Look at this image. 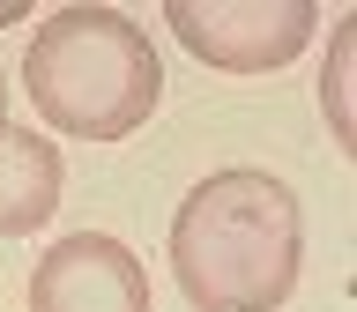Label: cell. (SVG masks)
<instances>
[{
  "label": "cell",
  "mask_w": 357,
  "mask_h": 312,
  "mask_svg": "<svg viewBox=\"0 0 357 312\" xmlns=\"http://www.w3.org/2000/svg\"><path fill=\"white\" fill-rule=\"evenodd\" d=\"M30 312H149V275L112 231H75L30 267Z\"/></svg>",
  "instance_id": "cell-4"
},
{
  "label": "cell",
  "mask_w": 357,
  "mask_h": 312,
  "mask_svg": "<svg viewBox=\"0 0 357 312\" xmlns=\"http://www.w3.org/2000/svg\"><path fill=\"white\" fill-rule=\"evenodd\" d=\"M350 60H357V22L342 15L328 30V75H320V104H328V134H335V149L350 156L357 149V119H350Z\"/></svg>",
  "instance_id": "cell-6"
},
{
  "label": "cell",
  "mask_w": 357,
  "mask_h": 312,
  "mask_svg": "<svg viewBox=\"0 0 357 312\" xmlns=\"http://www.w3.org/2000/svg\"><path fill=\"white\" fill-rule=\"evenodd\" d=\"M67 194V164L38 127H0V238H30L52 223Z\"/></svg>",
  "instance_id": "cell-5"
},
{
  "label": "cell",
  "mask_w": 357,
  "mask_h": 312,
  "mask_svg": "<svg viewBox=\"0 0 357 312\" xmlns=\"http://www.w3.org/2000/svg\"><path fill=\"white\" fill-rule=\"evenodd\" d=\"M0 127H8V82H0Z\"/></svg>",
  "instance_id": "cell-8"
},
{
  "label": "cell",
  "mask_w": 357,
  "mask_h": 312,
  "mask_svg": "<svg viewBox=\"0 0 357 312\" xmlns=\"http://www.w3.org/2000/svg\"><path fill=\"white\" fill-rule=\"evenodd\" d=\"M22 15V0H0V22H15Z\"/></svg>",
  "instance_id": "cell-7"
},
{
  "label": "cell",
  "mask_w": 357,
  "mask_h": 312,
  "mask_svg": "<svg viewBox=\"0 0 357 312\" xmlns=\"http://www.w3.org/2000/svg\"><path fill=\"white\" fill-rule=\"evenodd\" d=\"M22 82L38 119L75 141H127L164 97V67L142 22L119 8H60L22 52Z\"/></svg>",
  "instance_id": "cell-2"
},
{
  "label": "cell",
  "mask_w": 357,
  "mask_h": 312,
  "mask_svg": "<svg viewBox=\"0 0 357 312\" xmlns=\"http://www.w3.org/2000/svg\"><path fill=\"white\" fill-rule=\"evenodd\" d=\"M172 275L194 312H275L305 275V216L275 171L223 164L172 216Z\"/></svg>",
  "instance_id": "cell-1"
},
{
  "label": "cell",
  "mask_w": 357,
  "mask_h": 312,
  "mask_svg": "<svg viewBox=\"0 0 357 312\" xmlns=\"http://www.w3.org/2000/svg\"><path fill=\"white\" fill-rule=\"evenodd\" d=\"M164 22L216 75H275L305 52L320 8L312 0H164Z\"/></svg>",
  "instance_id": "cell-3"
}]
</instances>
